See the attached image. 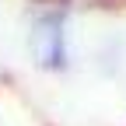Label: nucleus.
<instances>
[{
    "instance_id": "1",
    "label": "nucleus",
    "mask_w": 126,
    "mask_h": 126,
    "mask_svg": "<svg viewBox=\"0 0 126 126\" xmlns=\"http://www.w3.org/2000/svg\"><path fill=\"white\" fill-rule=\"evenodd\" d=\"M35 49L49 67H63V18L42 14L35 21Z\"/></svg>"
}]
</instances>
